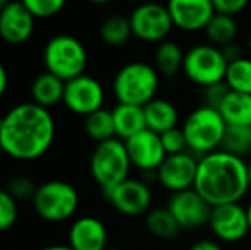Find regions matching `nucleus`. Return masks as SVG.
<instances>
[{"label": "nucleus", "instance_id": "nucleus-1", "mask_svg": "<svg viewBox=\"0 0 251 250\" xmlns=\"http://www.w3.org/2000/svg\"><path fill=\"white\" fill-rule=\"evenodd\" d=\"M56 124L51 111L33 101L12 107L0 118V144L7 156L21 161L41 158L51 147Z\"/></svg>", "mask_w": 251, "mask_h": 250}, {"label": "nucleus", "instance_id": "nucleus-2", "mask_svg": "<svg viewBox=\"0 0 251 250\" xmlns=\"http://www.w3.org/2000/svg\"><path fill=\"white\" fill-rule=\"evenodd\" d=\"M193 189L212 207L239 202L250 190L248 163L222 149L201 156Z\"/></svg>", "mask_w": 251, "mask_h": 250}, {"label": "nucleus", "instance_id": "nucleus-3", "mask_svg": "<svg viewBox=\"0 0 251 250\" xmlns=\"http://www.w3.org/2000/svg\"><path fill=\"white\" fill-rule=\"evenodd\" d=\"M159 91L157 69L146 62L125 63L113 79V93L118 103L146 107Z\"/></svg>", "mask_w": 251, "mask_h": 250}, {"label": "nucleus", "instance_id": "nucleus-4", "mask_svg": "<svg viewBox=\"0 0 251 250\" xmlns=\"http://www.w3.org/2000/svg\"><path fill=\"white\" fill-rule=\"evenodd\" d=\"M43 63L47 72L67 83L86 74L87 50L79 38L70 34H56L45 45Z\"/></svg>", "mask_w": 251, "mask_h": 250}, {"label": "nucleus", "instance_id": "nucleus-5", "mask_svg": "<svg viewBox=\"0 0 251 250\" xmlns=\"http://www.w3.org/2000/svg\"><path fill=\"white\" fill-rule=\"evenodd\" d=\"M226 129L227 125L219 110L203 105L186 117L181 130L185 134L188 151L200 156H207L222 147Z\"/></svg>", "mask_w": 251, "mask_h": 250}, {"label": "nucleus", "instance_id": "nucleus-6", "mask_svg": "<svg viewBox=\"0 0 251 250\" xmlns=\"http://www.w3.org/2000/svg\"><path fill=\"white\" fill-rule=\"evenodd\" d=\"M130 168H132V161L126 153V146L118 137L96 144L91 154V175L94 182L102 189V192L130 178Z\"/></svg>", "mask_w": 251, "mask_h": 250}, {"label": "nucleus", "instance_id": "nucleus-7", "mask_svg": "<svg viewBox=\"0 0 251 250\" xmlns=\"http://www.w3.org/2000/svg\"><path fill=\"white\" fill-rule=\"evenodd\" d=\"M33 206L38 216L45 221L60 223L75 214L79 207V192L65 180H47L38 185Z\"/></svg>", "mask_w": 251, "mask_h": 250}, {"label": "nucleus", "instance_id": "nucleus-8", "mask_svg": "<svg viewBox=\"0 0 251 250\" xmlns=\"http://www.w3.org/2000/svg\"><path fill=\"white\" fill-rule=\"evenodd\" d=\"M229 62L226 60L221 48L210 43L192 47L185 54L183 72L197 86L205 87L224 83Z\"/></svg>", "mask_w": 251, "mask_h": 250}, {"label": "nucleus", "instance_id": "nucleus-9", "mask_svg": "<svg viewBox=\"0 0 251 250\" xmlns=\"http://www.w3.org/2000/svg\"><path fill=\"white\" fill-rule=\"evenodd\" d=\"M128 21L133 36L146 43L161 45L175 28L168 5H161V3H142L135 7Z\"/></svg>", "mask_w": 251, "mask_h": 250}, {"label": "nucleus", "instance_id": "nucleus-10", "mask_svg": "<svg viewBox=\"0 0 251 250\" xmlns=\"http://www.w3.org/2000/svg\"><path fill=\"white\" fill-rule=\"evenodd\" d=\"M102 103H104V87L96 77L82 74V76L65 83L63 105L72 113L87 117V115L104 108Z\"/></svg>", "mask_w": 251, "mask_h": 250}, {"label": "nucleus", "instance_id": "nucleus-11", "mask_svg": "<svg viewBox=\"0 0 251 250\" xmlns=\"http://www.w3.org/2000/svg\"><path fill=\"white\" fill-rule=\"evenodd\" d=\"M166 207L178 221L181 230H195L208 224L210 221L212 206L195 189L173 194Z\"/></svg>", "mask_w": 251, "mask_h": 250}, {"label": "nucleus", "instance_id": "nucleus-12", "mask_svg": "<svg viewBox=\"0 0 251 250\" xmlns=\"http://www.w3.org/2000/svg\"><path fill=\"white\" fill-rule=\"evenodd\" d=\"M208 226L214 237L224 244L241 242L250 233L246 207H243L239 202L212 207Z\"/></svg>", "mask_w": 251, "mask_h": 250}, {"label": "nucleus", "instance_id": "nucleus-13", "mask_svg": "<svg viewBox=\"0 0 251 250\" xmlns=\"http://www.w3.org/2000/svg\"><path fill=\"white\" fill-rule=\"evenodd\" d=\"M104 195L108 202L125 216H140L151 211V189L147 187L146 182L137 178H126L116 187L106 190Z\"/></svg>", "mask_w": 251, "mask_h": 250}, {"label": "nucleus", "instance_id": "nucleus-14", "mask_svg": "<svg viewBox=\"0 0 251 250\" xmlns=\"http://www.w3.org/2000/svg\"><path fill=\"white\" fill-rule=\"evenodd\" d=\"M199 160L192 153H181L166 156L157 170V178L166 190L173 194L190 190L195 185Z\"/></svg>", "mask_w": 251, "mask_h": 250}, {"label": "nucleus", "instance_id": "nucleus-15", "mask_svg": "<svg viewBox=\"0 0 251 250\" xmlns=\"http://www.w3.org/2000/svg\"><path fill=\"white\" fill-rule=\"evenodd\" d=\"M123 142L126 146V153L132 161V167L142 171H157L168 156L162 147L161 136L149 129L135 134Z\"/></svg>", "mask_w": 251, "mask_h": 250}, {"label": "nucleus", "instance_id": "nucleus-16", "mask_svg": "<svg viewBox=\"0 0 251 250\" xmlns=\"http://www.w3.org/2000/svg\"><path fill=\"white\" fill-rule=\"evenodd\" d=\"M168 10L173 24L188 33L205 31L212 17L215 16L210 0H173L168 3Z\"/></svg>", "mask_w": 251, "mask_h": 250}, {"label": "nucleus", "instance_id": "nucleus-17", "mask_svg": "<svg viewBox=\"0 0 251 250\" xmlns=\"http://www.w3.org/2000/svg\"><path fill=\"white\" fill-rule=\"evenodd\" d=\"M34 17L24 2H7L0 12V38L9 45H23L33 36Z\"/></svg>", "mask_w": 251, "mask_h": 250}, {"label": "nucleus", "instance_id": "nucleus-18", "mask_svg": "<svg viewBox=\"0 0 251 250\" xmlns=\"http://www.w3.org/2000/svg\"><path fill=\"white\" fill-rule=\"evenodd\" d=\"M69 245L74 250H106L108 228L96 216H80L69 230Z\"/></svg>", "mask_w": 251, "mask_h": 250}, {"label": "nucleus", "instance_id": "nucleus-19", "mask_svg": "<svg viewBox=\"0 0 251 250\" xmlns=\"http://www.w3.org/2000/svg\"><path fill=\"white\" fill-rule=\"evenodd\" d=\"M111 111H113V122H115V132L118 139L126 140L135 136V134L147 129L144 107L118 103Z\"/></svg>", "mask_w": 251, "mask_h": 250}, {"label": "nucleus", "instance_id": "nucleus-20", "mask_svg": "<svg viewBox=\"0 0 251 250\" xmlns=\"http://www.w3.org/2000/svg\"><path fill=\"white\" fill-rule=\"evenodd\" d=\"M63 94H65V81L47 70L34 77L31 84V101L43 108L55 107L56 103L63 101Z\"/></svg>", "mask_w": 251, "mask_h": 250}, {"label": "nucleus", "instance_id": "nucleus-21", "mask_svg": "<svg viewBox=\"0 0 251 250\" xmlns=\"http://www.w3.org/2000/svg\"><path fill=\"white\" fill-rule=\"evenodd\" d=\"M147 129L155 134H164L178 127V110L171 101L164 98H155L144 107Z\"/></svg>", "mask_w": 251, "mask_h": 250}, {"label": "nucleus", "instance_id": "nucleus-22", "mask_svg": "<svg viewBox=\"0 0 251 250\" xmlns=\"http://www.w3.org/2000/svg\"><path fill=\"white\" fill-rule=\"evenodd\" d=\"M219 113L227 127H251V94L229 91L219 107Z\"/></svg>", "mask_w": 251, "mask_h": 250}, {"label": "nucleus", "instance_id": "nucleus-23", "mask_svg": "<svg viewBox=\"0 0 251 250\" xmlns=\"http://www.w3.org/2000/svg\"><path fill=\"white\" fill-rule=\"evenodd\" d=\"M146 228L152 237L161 238V240H173L181 231V226L175 220V216L169 213L168 207L151 209L146 216Z\"/></svg>", "mask_w": 251, "mask_h": 250}, {"label": "nucleus", "instance_id": "nucleus-24", "mask_svg": "<svg viewBox=\"0 0 251 250\" xmlns=\"http://www.w3.org/2000/svg\"><path fill=\"white\" fill-rule=\"evenodd\" d=\"M205 34H207L210 45H214V47H227V45L234 43V38L238 34V23H236L234 17L215 14L208 23V26L205 28Z\"/></svg>", "mask_w": 251, "mask_h": 250}, {"label": "nucleus", "instance_id": "nucleus-25", "mask_svg": "<svg viewBox=\"0 0 251 250\" xmlns=\"http://www.w3.org/2000/svg\"><path fill=\"white\" fill-rule=\"evenodd\" d=\"M183 62L185 52L175 41H162L155 50V67L162 76L171 77L178 74L179 70H183Z\"/></svg>", "mask_w": 251, "mask_h": 250}, {"label": "nucleus", "instance_id": "nucleus-26", "mask_svg": "<svg viewBox=\"0 0 251 250\" xmlns=\"http://www.w3.org/2000/svg\"><path fill=\"white\" fill-rule=\"evenodd\" d=\"M84 130L98 144L115 139L116 132L115 122H113V111L108 110V108H101V110L87 115L86 120H84Z\"/></svg>", "mask_w": 251, "mask_h": 250}, {"label": "nucleus", "instance_id": "nucleus-27", "mask_svg": "<svg viewBox=\"0 0 251 250\" xmlns=\"http://www.w3.org/2000/svg\"><path fill=\"white\" fill-rule=\"evenodd\" d=\"M101 40L109 47H122L132 36L130 21L123 16H109L101 23L100 28Z\"/></svg>", "mask_w": 251, "mask_h": 250}, {"label": "nucleus", "instance_id": "nucleus-28", "mask_svg": "<svg viewBox=\"0 0 251 250\" xmlns=\"http://www.w3.org/2000/svg\"><path fill=\"white\" fill-rule=\"evenodd\" d=\"M224 83L234 93L251 94V58L241 57L229 63Z\"/></svg>", "mask_w": 251, "mask_h": 250}, {"label": "nucleus", "instance_id": "nucleus-29", "mask_svg": "<svg viewBox=\"0 0 251 250\" xmlns=\"http://www.w3.org/2000/svg\"><path fill=\"white\" fill-rule=\"evenodd\" d=\"M221 149L245 160L251 153V127H227Z\"/></svg>", "mask_w": 251, "mask_h": 250}, {"label": "nucleus", "instance_id": "nucleus-30", "mask_svg": "<svg viewBox=\"0 0 251 250\" xmlns=\"http://www.w3.org/2000/svg\"><path fill=\"white\" fill-rule=\"evenodd\" d=\"M19 216L17 200L9 194L7 189H0V231L12 228Z\"/></svg>", "mask_w": 251, "mask_h": 250}, {"label": "nucleus", "instance_id": "nucleus-31", "mask_svg": "<svg viewBox=\"0 0 251 250\" xmlns=\"http://www.w3.org/2000/svg\"><path fill=\"white\" fill-rule=\"evenodd\" d=\"M34 19H48L65 7L63 0H23Z\"/></svg>", "mask_w": 251, "mask_h": 250}, {"label": "nucleus", "instance_id": "nucleus-32", "mask_svg": "<svg viewBox=\"0 0 251 250\" xmlns=\"http://www.w3.org/2000/svg\"><path fill=\"white\" fill-rule=\"evenodd\" d=\"M7 190H9V194L16 200H31V202H33L34 194H36V190H38V185L34 184L29 177L19 175V177H14L12 180L9 182Z\"/></svg>", "mask_w": 251, "mask_h": 250}, {"label": "nucleus", "instance_id": "nucleus-33", "mask_svg": "<svg viewBox=\"0 0 251 250\" xmlns=\"http://www.w3.org/2000/svg\"><path fill=\"white\" fill-rule=\"evenodd\" d=\"M161 142H162V147H164L168 156L188 153V144H186L185 134H183V130L178 129V127L161 134Z\"/></svg>", "mask_w": 251, "mask_h": 250}, {"label": "nucleus", "instance_id": "nucleus-34", "mask_svg": "<svg viewBox=\"0 0 251 250\" xmlns=\"http://www.w3.org/2000/svg\"><path fill=\"white\" fill-rule=\"evenodd\" d=\"M229 87L226 83H219L214 86H208L203 89V100H205V107H210L214 110H219V107L222 105V101L226 100V96L229 94Z\"/></svg>", "mask_w": 251, "mask_h": 250}, {"label": "nucleus", "instance_id": "nucleus-35", "mask_svg": "<svg viewBox=\"0 0 251 250\" xmlns=\"http://www.w3.org/2000/svg\"><path fill=\"white\" fill-rule=\"evenodd\" d=\"M212 5H214L215 14L234 17L246 7V0H214Z\"/></svg>", "mask_w": 251, "mask_h": 250}, {"label": "nucleus", "instance_id": "nucleus-36", "mask_svg": "<svg viewBox=\"0 0 251 250\" xmlns=\"http://www.w3.org/2000/svg\"><path fill=\"white\" fill-rule=\"evenodd\" d=\"M221 50H222V54H224L226 60H227L229 63L243 57L241 48H239V45H236V43H231V45H227V47H222Z\"/></svg>", "mask_w": 251, "mask_h": 250}, {"label": "nucleus", "instance_id": "nucleus-37", "mask_svg": "<svg viewBox=\"0 0 251 250\" xmlns=\"http://www.w3.org/2000/svg\"><path fill=\"white\" fill-rule=\"evenodd\" d=\"M190 250H224L222 245L219 242L208 240V238H203V240H199L190 247Z\"/></svg>", "mask_w": 251, "mask_h": 250}, {"label": "nucleus", "instance_id": "nucleus-38", "mask_svg": "<svg viewBox=\"0 0 251 250\" xmlns=\"http://www.w3.org/2000/svg\"><path fill=\"white\" fill-rule=\"evenodd\" d=\"M9 87V72H7L5 65L0 62V98L3 96V93L7 91Z\"/></svg>", "mask_w": 251, "mask_h": 250}, {"label": "nucleus", "instance_id": "nucleus-39", "mask_svg": "<svg viewBox=\"0 0 251 250\" xmlns=\"http://www.w3.org/2000/svg\"><path fill=\"white\" fill-rule=\"evenodd\" d=\"M40 250H74L69 244L67 245H47V247H41Z\"/></svg>", "mask_w": 251, "mask_h": 250}, {"label": "nucleus", "instance_id": "nucleus-40", "mask_svg": "<svg viewBox=\"0 0 251 250\" xmlns=\"http://www.w3.org/2000/svg\"><path fill=\"white\" fill-rule=\"evenodd\" d=\"M246 214H248V224H250V233H251V202L246 207Z\"/></svg>", "mask_w": 251, "mask_h": 250}, {"label": "nucleus", "instance_id": "nucleus-41", "mask_svg": "<svg viewBox=\"0 0 251 250\" xmlns=\"http://www.w3.org/2000/svg\"><path fill=\"white\" fill-rule=\"evenodd\" d=\"M248 182H250V189H251V161L248 163Z\"/></svg>", "mask_w": 251, "mask_h": 250}, {"label": "nucleus", "instance_id": "nucleus-42", "mask_svg": "<svg viewBox=\"0 0 251 250\" xmlns=\"http://www.w3.org/2000/svg\"><path fill=\"white\" fill-rule=\"evenodd\" d=\"M7 5V2H5V0H0V12H2V10H3V7H5Z\"/></svg>", "mask_w": 251, "mask_h": 250}, {"label": "nucleus", "instance_id": "nucleus-43", "mask_svg": "<svg viewBox=\"0 0 251 250\" xmlns=\"http://www.w3.org/2000/svg\"><path fill=\"white\" fill-rule=\"evenodd\" d=\"M246 45H248V50L251 52V34L248 36V41H246Z\"/></svg>", "mask_w": 251, "mask_h": 250}, {"label": "nucleus", "instance_id": "nucleus-44", "mask_svg": "<svg viewBox=\"0 0 251 250\" xmlns=\"http://www.w3.org/2000/svg\"><path fill=\"white\" fill-rule=\"evenodd\" d=\"M106 250H122V249H116V247H111V249H106Z\"/></svg>", "mask_w": 251, "mask_h": 250}, {"label": "nucleus", "instance_id": "nucleus-45", "mask_svg": "<svg viewBox=\"0 0 251 250\" xmlns=\"http://www.w3.org/2000/svg\"><path fill=\"white\" fill-rule=\"evenodd\" d=\"M3 153V151H2V144H0V154H2Z\"/></svg>", "mask_w": 251, "mask_h": 250}]
</instances>
